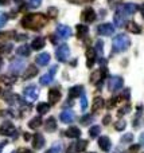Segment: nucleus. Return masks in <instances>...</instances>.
I'll list each match as a JSON object with an SVG mask.
<instances>
[{
  "label": "nucleus",
  "instance_id": "obj_1",
  "mask_svg": "<svg viewBox=\"0 0 144 153\" xmlns=\"http://www.w3.org/2000/svg\"><path fill=\"white\" fill-rule=\"evenodd\" d=\"M46 23H47V18L42 13H28L22 20V26L24 28L35 30V31L43 28L46 26Z\"/></svg>",
  "mask_w": 144,
  "mask_h": 153
},
{
  "label": "nucleus",
  "instance_id": "obj_2",
  "mask_svg": "<svg viewBox=\"0 0 144 153\" xmlns=\"http://www.w3.org/2000/svg\"><path fill=\"white\" fill-rule=\"evenodd\" d=\"M112 46L115 53H124L131 47V39L128 38L127 34H119L113 38Z\"/></svg>",
  "mask_w": 144,
  "mask_h": 153
},
{
  "label": "nucleus",
  "instance_id": "obj_3",
  "mask_svg": "<svg viewBox=\"0 0 144 153\" xmlns=\"http://www.w3.org/2000/svg\"><path fill=\"white\" fill-rule=\"evenodd\" d=\"M123 85H124V81L121 76L113 75V76H110L109 81H108V90H109L110 93H116L123 87Z\"/></svg>",
  "mask_w": 144,
  "mask_h": 153
},
{
  "label": "nucleus",
  "instance_id": "obj_4",
  "mask_svg": "<svg viewBox=\"0 0 144 153\" xmlns=\"http://www.w3.org/2000/svg\"><path fill=\"white\" fill-rule=\"evenodd\" d=\"M23 94L27 102H34V101H37L38 95H39V90H38V87L35 85H30V86L24 87Z\"/></svg>",
  "mask_w": 144,
  "mask_h": 153
},
{
  "label": "nucleus",
  "instance_id": "obj_5",
  "mask_svg": "<svg viewBox=\"0 0 144 153\" xmlns=\"http://www.w3.org/2000/svg\"><path fill=\"white\" fill-rule=\"evenodd\" d=\"M55 55H57V59L59 62H66L70 56V48L67 45H61L55 51Z\"/></svg>",
  "mask_w": 144,
  "mask_h": 153
},
{
  "label": "nucleus",
  "instance_id": "obj_6",
  "mask_svg": "<svg viewBox=\"0 0 144 153\" xmlns=\"http://www.w3.org/2000/svg\"><path fill=\"white\" fill-rule=\"evenodd\" d=\"M96 18H97V15L92 7L85 8V10L82 11V13H81V20H82L84 23H88V24L93 23V22L96 20Z\"/></svg>",
  "mask_w": 144,
  "mask_h": 153
},
{
  "label": "nucleus",
  "instance_id": "obj_7",
  "mask_svg": "<svg viewBox=\"0 0 144 153\" xmlns=\"http://www.w3.org/2000/svg\"><path fill=\"white\" fill-rule=\"evenodd\" d=\"M97 34L102 35V36H109V35L115 34V27L110 23H102L97 27Z\"/></svg>",
  "mask_w": 144,
  "mask_h": 153
},
{
  "label": "nucleus",
  "instance_id": "obj_8",
  "mask_svg": "<svg viewBox=\"0 0 144 153\" xmlns=\"http://www.w3.org/2000/svg\"><path fill=\"white\" fill-rule=\"evenodd\" d=\"M24 66H26V63H24L23 59H15V61H12L10 65V73H12V74H15V75L20 74L24 70Z\"/></svg>",
  "mask_w": 144,
  "mask_h": 153
},
{
  "label": "nucleus",
  "instance_id": "obj_9",
  "mask_svg": "<svg viewBox=\"0 0 144 153\" xmlns=\"http://www.w3.org/2000/svg\"><path fill=\"white\" fill-rule=\"evenodd\" d=\"M117 11L123 12L124 15L129 16V15H134V13H136V11H137V5H136V4H134V3H127V4H121L120 7L117 8Z\"/></svg>",
  "mask_w": 144,
  "mask_h": 153
},
{
  "label": "nucleus",
  "instance_id": "obj_10",
  "mask_svg": "<svg viewBox=\"0 0 144 153\" xmlns=\"http://www.w3.org/2000/svg\"><path fill=\"white\" fill-rule=\"evenodd\" d=\"M15 132H16V129L12 122H8V121L3 122L1 126H0V134L1 136H12V134H15Z\"/></svg>",
  "mask_w": 144,
  "mask_h": 153
},
{
  "label": "nucleus",
  "instance_id": "obj_11",
  "mask_svg": "<svg viewBox=\"0 0 144 153\" xmlns=\"http://www.w3.org/2000/svg\"><path fill=\"white\" fill-rule=\"evenodd\" d=\"M57 34L62 39H67V38L72 36V28L69 26H65V24H58L57 26Z\"/></svg>",
  "mask_w": 144,
  "mask_h": 153
},
{
  "label": "nucleus",
  "instance_id": "obj_12",
  "mask_svg": "<svg viewBox=\"0 0 144 153\" xmlns=\"http://www.w3.org/2000/svg\"><path fill=\"white\" fill-rule=\"evenodd\" d=\"M105 76H107V69H105V67H102L101 70H96V71L92 73L90 82H92V83H97V82L102 81Z\"/></svg>",
  "mask_w": 144,
  "mask_h": 153
},
{
  "label": "nucleus",
  "instance_id": "obj_13",
  "mask_svg": "<svg viewBox=\"0 0 144 153\" xmlns=\"http://www.w3.org/2000/svg\"><path fill=\"white\" fill-rule=\"evenodd\" d=\"M45 143H46L45 137L40 133H35L32 136V146H34V149H42L45 146Z\"/></svg>",
  "mask_w": 144,
  "mask_h": 153
},
{
  "label": "nucleus",
  "instance_id": "obj_14",
  "mask_svg": "<svg viewBox=\"0 0 144 153\" xmlns=\"http://www.w3.org/2000/svg\"><path fill=\"white\" fill-rule=\"evenodd\" d=\"M113 19H115V24L117 27H125L127 23H128V22H127V15H124V13L120 12V11H116Z\"/></svg>",
  "mask_w": 144,
  "mask_h": 153
},
{
  "label": "nucleus",
  "instance_id": "obj_15",
  "mask_svg": "<svg viewBox=\"0 0 144 153\" xmlns=\"http://www.w3.org/2000/svg\"><path fill=\"white\" fill-rule=\"evenodd\" d=\"M98 146L101 148V151L109 152L110 148H112V143H110L109 137H107V136H101V137H98Z\"/></svg>",
  "mask_w": 144,
  "mask_h": 153
},
{
  "label": "nucleus",
  "instance_id": "obj_16",
  "mask_svg": "<svg viewBox=\"0 0 144 153\" xmlns=\"http://www.w3.org/2000/svg\"><path fill=\"white\" fill-rule=\"evenodd\" d=\"M59 118H61V121L63 122V124H70V122L74 121L75 114L73 110H63L61 113V116H59Z\"/></svg>",
  "mask_w": 144,
  "mask_h": 153
},
{
  "label": "nucleus",
  "instance_id": "obj_17",
  "mask_svg": "<svg viewBox=\"0 0 144 153\" xmlns=\"http://www.w3.org/2000/svg\"><path fill=\"white\" fill-rule=\"evenodd\" d=\"M96 59H97V54L94 51V48H88L86 50V66L93 67V65L96 63Z\"/></svg>",
  "mask_w": 144,
  "mask_h": 153
},
{
  "label": "nucleus",
  "instance_id": "obj_18",
  "mask_svg": "<svg viewBox=\"0 0 144 153\" xmlns=\"http://www.w3.org/2000/svg\"><path fill=\"white\" fill-rule=\"evenodd\" d=\"M61 97H62V94H61V91H59L58 89L48 90V102H50L51 105H55L57 102H59Z\"/></svg>",
  "mask_w": 144,
  "mask_h": 153
},
{
  "label": "nucleus",
  "instance_id": "obj_19",
  "mask_svg": "<svg viewBox=\"0 0 144 153\" xmlns=\"http://www.w3.org/2000/svg\"><path fill=\"white\" fill-rule=\"evenodd\" d=\"M35 62H37V65H39V66H47V65L50 63V54L48 53L39 54V55L35 58Z\"/></svg>",
  "mask_w": 144,
  "mask_h": 153
},
{
  "label": "nucleus",
  "instance_id": "obj_20",
  "mask_svg": "<svg viewBox=\"0 0 144 153\" xmlns=\"http://www.w3.org/2000/svg\"><path fill=\"white\" fill-rule=\"evenodd\" d=\"M45 45H46L45 38L38 36V38H35V39L32 40V43H31V48H32V50H42V48L45 47Z\"/></svg>",
  "mask_w": 144,
  "mask_h": 153
},
{
  "label": "nucleus",
  "instance_id": "obj_21",
  "mask_svg": "<svg viewBox=\"0 0 144 153\" xmlns=\"http://www.w3.org/2000/svg\"><path fill=\"white\" fill-rule=\"evenodd\" d=\"M37 74H38V69L34 66V65H30V66L27 67V70H24L23 79H31V78H34Z\"/></svg>",
  "mask_w": 144,
  "mask_h": 153
},
{
  "label": "nucleus",
  "instance_id": "obj_22",
  "mask_svg": "<svg viewBox=\"0 0 144 153\" xmlns=\"http://www.w3.org/2000/svg\"><path fill=\"white\" fill-rule=\"evenodd\" d=\"M45 129L46 132H55L57 129V121L54 117H48L45 122Z\"/></svg>",
  "mask_w": 144,
  "mask_h": 153
},
{
  "label": "nucleus",
  "instance_id": "obj_23",
  "mask_svg": "<svg viewBox=\"0 0 144 153\" xmlns=\"http://www.w3.org/2000/svg\"><path fill=\"white\" fill-rule=\"evenodd\" d=\"M65 136L69 138H78L81 136V130L77 126H70L69 129L65 132Z\"/></svg>",
  "mask_w": 144,
  "mask_h": 153
},
{
  "label": "nucleus",
  "instance_id": "obj_24",
  "mask_svg": "<svg viewBox=\"0 0 144 153\" xmlns=\"http://www.w3.org/2000/svg\"><path fill=\"white\" fill-rule=\"evenodd\" d=\"M104 105H105L104 100H102L101 97H96L94 98V101H93V105H92V111L96 113V111L101 110V109L104 108Z\"/></svg>",
  "mask_w": 144,
  "mask_h": 153
},
{
  "label": "nucleus",
  "instance_id": "obj_25",
  "mask_svg": "<svg viewBox=\"0 0 144 153\" xmlns=\"http://www.w3.org/2000/svg\"><path fill=\"white\" fill-rule=\"evenodd\" d=\"M82 91H84V87L81 86V85H78V86H73V87H70V90H69V97L70 98H77L82 94Z\"/></svg>",
  "mask_w": 144,
  "mask_h": 153
},
{
  "label": "nucleus",
  "instance_id": "obj_26",
  "mask_svg": "<svg viewBox=\"0 0 144 153\" xmlns=\"http://www.w3.org/2000/svg\"><path fill=\"white\" fill-rule=\"evenodd\" d=\"M89 32V27L85 24H78L77 26V38L78 39H84Z\"/></svg>",
  "mask_w": 144,
  "mask_h": 153
},
{
  "label": "nucleus",
  "instance_id": "obj_27",
  "mask_svg": "<svg viewBox=\"0 0 144 153\" xmlns=\"http://www.w3.org/2000/svg\"><path fill=\"white\" fill-rule=\"evenodd\" d=\"M4 100H5V102L10 103V105H16L18 102H20V98H19V95H16V94H11V93L5 94Z\"/></svg>",
  "mask_w": 144,
  "mask_h": 153
},
{
  "label": "nucleus",
  "instance_id": "obj_28",
  "mask_svg": "<svg viewBox=\"0 0 144 153\" xmlns=\"http://www.w3.org/2000/svg\"><path fill=\"white\" fill-rule=\"evenodd\" d=\"M16 54H18V55H20V56H28L30 54H31V48H30L27 45L19 46V47L16 48Z\"/></svg>",
  "mask_w": 144,
  "mask_h": 153
},
{
  "label": "nucleus",
  "instance_id": "obj_29",
  "mask_svg": "<svg viewBox=\"0 0 144 153\" xmlns=\"http://www.w3.org/2000/svg\"><path fill=\"white\" fill-rule=\"evenodd\" d=\"M127 28H128V31L132 32V34H140V32H142V27L137 23H135V22L127 23Z\"/></svg>",
  "mask_w": 144,
  "mask_h": 153
},
{
  "label": "nucleus",
  "instance_id": "obj_30",
  "mask_svg": "<svg viewBox=\"0 0 144 153\" xmlns=\"http://www.w3.org/2000/svg\"><path fill=\"white\" fill-rule=\"evenodd\" d=\"M42 124H43L42 118H40V117L38 116V117H34V118L30 120V122H28V128H30V129H38V128H39Z\"/></svg>",
  "mask_w": 144,
  "mask_h": 153
},
{
  "label": "nucleus",
  "instance_id": "obj_31",
  "mask_svg": "<svg viewBox=\"0 0 144 153\" xmlns=\"http://www.w3.org/2000/svg\"><path fill=\"white\" fill-rule=\"evenodd\" d=\"M88 145H89V143L86 140H78L77 143L74 144V148H75V151L78 152H84L86 148H88Z\"/></svg>",
  "mask_w": 144,
  "mask_h": 153
},
{
  "label": "nucleus",
  "instance_id": "obj_32",
  "mask_svg": "<svg viewBox=\"0 0 144 153\" xmlns=\"http://www.w3.org/2000/svg\"><path fill=\"white\" fill-rule=\"evenodd\" d=\"M53 79H54V75L50 74V73H47V74L40 76L39 82H40V85H42V86H47V85H50L51 82H53Z\"/></svg>",
  "mask_w": 144,
  "mask_h": 153
},
{
  "label": "nucleus",
  "instance_id": "obj_33",
  "mask_svg": "<svg viewBox=\"0 0 144 153\" xmlns=\"http://www.w3.org/2000/svg\"><path fill=\"white\" fill-rule=\"evenodd\" d=\"M48 110H50V105H48V103H46V102H39L38 103L37 111L39 114H46V113H48Z\"/></svg>",
  "mask_w": 144,
  "mask_h": 153
},
{
  "label": "nucleus",
  "instance_id": "obj_34",
  "mask_svg": "<svg viewBox=\"0 0 144 153\" xmlns=\"http://www.w3.org/2000/svg\"><path fill=\"white\" fill-rule=\"evenodd\" d=\"M100 133H101V128H100L98 125H96V126H92L90 129H89V134H90V137H92V138L98 137Z\"/></svg>",
  "mask_w": 144,
  "mask_h": 153
},
{
  "label": "nucleus",
  "instance_id": "obj_35",
  "mask_svg": "<svg viewBox=\"0 0 144 153\" xmlns=\"http://www.w3.org/2000/svg\"><path fill=\"white\" fill-rule=\"evenodd\" d=\"M61 151H62V145L59 143H57V144H54L48 151H46V153H61Z\"/></svg>",
  "mask_w": 144,
  "mask_h": 153
},
{
  "label": "nucleus",
  "instance_id": "obj_36",
  "mask_svg": "<svg viewBox=\"0 0 144 153\" xmlns=\"http://www.w3.org/2000/svg\"><path fill=\"white\" fill-rule=\"evenodd\" d=\"M93 122V116H90V114H85V116L81 118V124L82 125H89V124H92Z\"/></svg>",
  "mask_w": 144,
  "mask_h": 153
},
{
  "label": "nucleus",
  "instance_id": "obj_37",
  "mask_svg": "<svg viewBox=\"0 0 144 153\" xmlns=\"http://www.w3.org/2000/svg\"><path fill=\"white\" fill-rule=\"evenodd\" d=\"M127 128V122L124 120H119L115 124V129L116 130H124Z\"/></svg>",
  "mask_w": 144,
  "mask_h": 153
},
{
  "label": "nucleus",
  "instance_id": "obj_38",
  "mask_svg": "<svg viewBox=\"0 0 144 153\" xmlns=\"http://www.w3.org/2000/svg\"><path fill=\"white\" fill-rule=\"evenodd\" d=\"M86 108H88V98H86V95L82 93V94H81V109L86 110Z\"/></svg>",
  "mask_w": 144,
  "mask_h": 153
},
{
  "label": "nucleus",
  "instance_id": "obj_39",
  "mask_svg": "<svg viewBox=\"0 0 144 153\" xmlns=\"http://www.w3.org/2000/svg\"><path fill=\"white\" fill-rule=\"evenodd\" d=\"M47 15L50 16V18H57V16H58V10H57L55 7H50L47 10Z\"/></svg>",
  "mask_w": 144,
  "mask_h": 153
},
{
  "label": "nucleus",
  "instance_id": "obj_40",
  "mask_svg": "<svg viewBox=\"0 0 144 153\" xmlns=\"http://www.w3.org/2000/svg\"><path fill=\"white\" fill-rule=\"evenodd\" d=\"M129 110H131V106H129V105H125V106H124V108H121L120 110H119L117 116H119V117H123L124 114H127Z\"/></svg>",
  "mask_w": 144,
  "mask_h": 153
},
{
  "label": "nucleus",
  "instance_id": "obj_41",
  "mask_svg": "<svg viewBox=\"0 0 144 153\" xmlns=\"http://www.w3.org/2000/svg\"><path fill=\"white\" fill-rule=\"evenodd\" d=\"M132 140H134V134H131V133L124 134L123 137H121V143H131Z\"/></svg>",
  "mask_w": 144,
  "mask_h": 153
},
{
  "label": "nucleus",
  "instance_id": "obj_42",
  "mask_svg": "<svg viewBox=\"0 0 144 153\" xmlns=\"http://www.w3.org/2000/svg\"><path fill=\"white\" fill-rule=\"evenodd\" d=\"M94 51H98V54L100 55H102V40H97V43H96V50Z\"/></svg>",
  "mask_w": 144,
  "mask_h": 153
},
{
  "label": "nucleus",
  "instance_id": "obj_43",
  "mask_svg": "<svg viewBox=\"0 0 144 153\" xmlns=\"http://www.w3.org/2000/svg\"><path fill=\"white\" fill-rule=\"evenodd\" d=\"M116 103H117V98H112V100H109V101H108V103H107L108 109H112V108H115V106H116Z\"/></svg>",
  "mask_w": 144,
  "mask_h": 153
},
{
  "label": "nucleus",
  "instance_id": "obj_44",
  "mask_svg": "<svg viewBox=\"0 0 144 153\" xmlns=\"http://www.w3.org/2000/svg\"><path fill=\"white\" fill-rule=\"evenodd\" d=\"M42 4V0H30V7L32 8H37Z\"/></svg>",
  "mask_w": 144,
  "mask_h": 153
},
{
  "label": "nucleus",
  "instance_id": "obj_45",
  "mask_svg": "<svg viewBox=\"0 0 144 153\" xmlns=\"http://www.w3.org/2000/svg\"><path fill=\"white\" fill-rule=\"evenodd\" d=\"M5 23H7V15L0 12V27H3Z\"/></svg>",
  "mask_w": 144,
  "mask_h": 153
},
{
  "label": "nucleus",
  "instance_id": "obj_46",
  "mask_svg": "<svg viewBox=\"0 0 144 153\" xmlns=\"http://www.w3.org/2000/svg\"><path fill=\"white\" fill-rule=\"evenodd\" d=\"M140 149V145H137V144H135V145H131L129 146V153H137Z\"/></svg>",
  "mask_w": 144,
  "mask_h": 153
},
{
  "label": "nucleus",
  "instance_id": "obj_47",
  "mask_svg": "<svg viewBox=\"0 0 144 153\" xmlns=\"http://www.w3.org/2000/svg\"><path fill=\"white\" fill-rule=\"evenodd\" d=\"M1 51H3V53H4V54H8V53H10V51H11V48H12V45H5V46H1Z\"/></svg>",
  "mask_w": 144,
  "mask_h": 153
},
{
  "label": "nucleus",
  "instance_id": "obj_48",
  "mask_svg": "<svg viewBox=\"0 0 144 153\" xmlns=\"http://www.w3.org/2000/svg\"><path fill=\"white\" fill-rule=\"evenodd\" d=\"M110 121H112V117H110L109 114H107V116L102 118V124H104V125H109Z\"/></svg>",
  "mask_w": 144,
  "mask_h": 153
},
{
  "label": "nucleus",
  "instance_id": "obj_49",
  "mask_svg": "<svg viewBox=\"0 0 144 153\" xmlns=\"http://www.w3.org/2000/svg\"><path fill=\"white\" fill-rule=\"evenodd\" d=\"M66 153H77V151H75V148H74V144H70V146L67 148Z\"/></svg>",
  "mask_w": 144,
  "mask_h": 153
},
{
  "label": "nucleus",
  "instance_id": "obj_50",
  "mask_svg": "<svg viewBox=\"0 0 144 153\" xmlns=\"http://www.w3.org/2000/svg\"><path fill=\"white\" fill-rule=\"evenodd\" d=\"M16 153H32L30 149H27V148H20V149H18V152Z\"/></svg>",
  "mask_w": 144,
  "mask_h": 153
},
{
  "label": "nucleus",
  "instance_id": "obj_51",
  "mask_svg": "<svg viewBox=\"0 0 144 153\" xmlns=\"http://www.w3.org/2000/svg\"><path fill=\"white\" fill-rule=\"evenodd\" d=\"M57 70H58V66H55V65H54V66H51V69H50V71H48V73L54 75L57 73Z\"/></svg>",
  "mask_w": 144,
  "mask_h": 153
},
{
  "label": "nucleus",
  "instance_id": "obj_52",
  "mask_svg": "<svg viewBox=\"0 0 144 153\" xmlns=\"http://www.w3.org/2000/svg\"><path fill=\"white\" fill-rule=\"evenodd\" d=\"M27 35H16V40H26Z\"/></svg>",
  "mask_w": 144,
  "mask_h": 153
},
{
  "label": "nucleus",
  "instance_id": "obj_53",
  "mask_svg": "<svg viewBox=\"0 0 144 153\" xmlns=\"http://www.w3.org/2000/svg\"><path fill=\"white\" fill-rule=\"evenodd\" d=\"M23 134H24V140H26V141L31 140V134H30V133H23Z\"/></svg>",
  "mask_w": 144,
  "mask_h": 153
},
{
  "label": "nucleus",
  "instance_id": "obj_54",
  "mask_svg": "<svg viewBox=\"0 0 144 153\" xmlns=\"http://www.w3.org/2000/svg\"><path fill=\"white\" fill-rule=\"evenodd\" d=\"M67 1H70V3H73V4H80V3H82V1H85V0H67Z\"/></svg>",
  "mask_w": 144,
  "mask_h": 153
},
{
  "label": "nucleus",
  "instance_id": "obj_55",
  "mask_svg": "<svg viewBox=\"0 0 144 153\" xmlns=\"http://www.w3.org/2000/svg\"><path fill=\"white\" fill-rule=\"evenodd\" d=\"M140 144H142V145L144 146V133H142V134H140Z\"/></svg>",
  "mask_w": 144,
  "mask_h": 153
},
{
  "label": "nucleus",
  "instance_id": "obj_56",
  "mask_svg": "<svg viewBox=\"0 0 144 153\" xmlns=\"http://www.w3.org/2000/svg\"><path fill=\"white\" fill-rule=\"evenodd\" d=\"M8 1H10V0H0V4H1V5H4V4H7Z\"/></svg>",
  "mask_w": 144,
  "mask_h": 153
},
{
  "label": "nucleus",
  "instance_id": "obj_57",
  "mask_svg": "<svg viewBox=\"0 0 144 153\" xmlns=\"http://www.w3.org/2000/svg\"><path fill=\"white\" fill-rule=\"evenodd\" d=\"M50 38H51V42H53V43H54V45H55V43H57V42H58V40H57V39H55V36H50Z\"/></svg>",
  "mask_w": 144,
  "mask_h": 153
},
{
  "label": "nucleus",
  "instance_id": "obj_58",
  "mask_svg": "<svg viewBox=\"0 0 144 153\" xmlns=\"http://www.w3.org/2000/svg\"><path fill=\"white\" fill-rule=\"evenodd\" d=\"M5 144H7V143H5V141H4V143H0V149H1V148H3V146H4V145H5Z\"/></svg>",
  "mask_w": 144,
  "mask_h": 153
},
{
  "label": "nucleus",
  "instance_id": "obj_59",
  "mask_svg": "<svg viewBox=\"0 0 144 153\" xmlns=\"http://www.w3.org/2000/svg\"><path fill=\"white\" fill-rule=\"evenodd\" d=\"M140 11H142V15H143V16H144V4H143V5H142V10H140Z\"/></svg>",
  "mask_w": 144,
  "mask_h": 153
},
{
  "label": "nucleus",
  "instance_id": "obj_60",
  "mask_svg": "<svg viewBox=\"0 0 144 153\" xmlns=\"http://www.w3.org/2000/svg\"><path fill=\"white\" fill-rule=\"evenodd\" d=\"M13 1H15V3H22L23 0H13Z\"/></svg>",
  "mask_w": 144,
  "mask_h": 153
},
{
  "label": "nucleus",
  "instance_id": "obj_61",
  "mask_svg": "<svg viewBox=\"0 0 144 153\" xmlns=\"http://www.w3.org/2000/svg\"><path fill=\"white\" fill-rule=\"evenodd\" d=\"M0 67H1V59H0Z\"/></svg>",
  "mask_w": 144,
  "mask_h": 153
},
{
  "label": "nucleus",
  "instance_id": "obj_62",
  "mask_svg": "<svg viewBox=\"0 0 144 153\" xmlns=\"http://www.w3.org/2000/svg\"><path fill=\"white\" fill-rule=\"evenodd\" d=\"M113 153H120V152H113Z\"/></svg>",
  "mask_w": 144,
  "mask_h": 153
},
{
  "label": "nucleus",
  "instance_id": "obj_63",
  "mask_svg": "<svg viewBox=\"0 0 144 153\" xmlns=\"http://www.w3.org/2000/svg\"><path fill=\"white\" fill-rule=\"evenodd\" d=\"M88 153H94V152H88Z\"/></svg>",
  "mask_w": 144,
  "mask_h": 153
}]
</instances>
